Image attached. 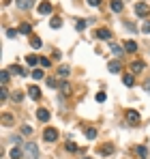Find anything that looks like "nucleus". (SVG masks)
Masks as SVG:
<instances>
[{"label": "nucleus", "mask_w": 150, "mask_h": 159, "mask_svg": "<svg viewBox=\"0 0 150 159\" xmlns=\"http://www.w3.org/2000/svg\"><path fill=\"white\" fill-rule=\"evenodd\" d=\"M24 159H39V148L34 142H26L24 144Z\"/></svg>", "instance_id": "1"}, {"label": "nucleus", "mask_w": 150, "mask_h": 159, "mask_svg": "<svg viewBox=\"0 0 150 159\" xmlns=\"http://www.w3.org/2000/svg\"><path fill=\"white\" fill-rule=\"evenodd\" d=\"M135 13H137L139 17H148V13H150V7L146 4V2H137V4H135Z\"/></svg>", "instance_id": "2"}, {"label": "nucleus", "mask_w": 150, "mask_h": 159, "mask_svg": "<svg viewBox=\"0 0 150 159\" xmlns=\"http://www.w3.org/2000/svg\"><path fill=\"white\" fill-rule=\"evenodd\" d=\"M43 138H45V142H56V140H58V131H56L54 127H47V129L43 131Z\"/></svg>", "instance_id": "3"}, {"label": "nucleus", "mask_w": 150, "mask_h": 159, "mask_svg": "<svg viewBox=\"0 0 150 159\" xmlns=\"http://www.w3.org/2000/svg\"><path fill=\"white\" fill-rule=\"evenodd\" d=\"M97 39L109 41V39H112V30H109V28H99V30H97Z\"/></svg>", "instance_id": "4"}, {"label": "nucleus", "mask_w": 150, "mask_h": 159, "mask_svg": "<svg viewBox=\"0 0 150 159\" xmlns=\"http://www.w3.org/2000/svg\"><path fill=\"white\" fill-rule=\"evenodd\" d=\"M114 151H116V148H114V144H112V142H105L103 146H99V153H101V155H105V157H107V155H112Z\"/></svg>", "instance_id": "5"}, {"label": "nucleus", "mask_w": 150, "mask_h": 159, "mask_svg": "<svg viewBox=\"0 0 150 159\" xmlns=\"http://www.w3.org/2000/svg\"><path fill=\"white\" fill-rule=\"evenodd\" d=\"M26 90H28V97H30L32 101H37V99L41 97V90H39V86H28Z\"/></svg>", "instance_id": "6"}, {"label": "nucleus", "mask_w": 150, "mask_h": 159, "mask_svg": "<svg viewBox=\"0 0 150 159\" xmlns=\"http://www.w3.org/2000/svg\"><path fill=\"white\" fill-rule=\"evenodd\" d=\"M51 9H54L51 2H41V4H39V13H41V15H50Z\"/></svg>", "instance_id": "7"}, {"label": "nucleus", "mask_w": 150, "mask_h": 159, "mask_svg": "<svg viewBox=\"0 0 150 159\" xmlns=\"http://www.w3.org/2000/svg\"><path fill=\"white\" fill-rule=\"evenodd\" d=\"M144 69H146L144 60H133V62H131V71H133V73H139V71H144Z\"/></svg>", "instance_id": "8"}, {"label": "nucleus", "mask_w": 150, "mask_h": 159, "mask_svg": "<svg viewBox=\"0 0 150 159\" xmlns=\"http://www.w3.org/2000/svg\"><path fill=\"white\" fill-rule=\"evenodd\" d=\"M37 118H39L41 123H47V120H50V112H47L45 107H39V110H37Z\"/></svg>", "instance_id": "9"}, {"label": "nucleus", "mask_w": 150, "mask_h": 159, "mask_svg": "<svg viewBox=\"0 0 150 159\" xmlns=\"http://www.w3.org/2000/svg\"><path fill=\"white\" fill-rule=\"evenodd\" d=\"M109 7H112V11H114V13H120V11L125 9L122 0H112V2H109Z\"/></svg>", "instance_id": "10"}, {"label": "nucleus", "mask_w": 150, "mask_h": 159, "mask_svg": "<svg viewBox=\"0 0 150 159\" xmlns=\"http://www.w3.org/2000/svg\"><path fill=\"white\" fill-rule=\"evenodd\" d=\"M109 50H112V54H116V56H122V52H125V48L122 45H118V43H109Z\"/></svg>", "instance_id": "11"}, {"label": "nucleus", "mask_w": 150, "mask_h": 159, "mask_svg": "<svg viewBox=\"0 0 150 159\" xmlns=\"http://www.w3.org/2000/svg\"><path fill=\"white\" fill-rule=\"evenodd\" d=\"M107 69H109V73H120V60H112L107 65Z\"/></svg>", "instance_id": "12"}, {"label": "nucleus", "mask_w": 150, "mask_h": 159, "mask_svg": "<svg viewBox=\"0 0 150 159\" xmlns=\"http://www.w3.org/2000/svg\"><path fill=\"white\" fill-rule=\"evenodd\" d=\"M126 120H129V123H139V114H137L135 110H129V112H126Z\"/></svg>", "instance_id": "13"}, {"label": "nucleus", "mask_w": 150, "mask_h": 159, "mask_svg": "<svg viewBox=\"0 0 150 159\" xmlns=\"http://www.w3.org/2000/svg\"><path fill=\"white\" fill-rule=\"evenodd\" d=\"M22 157H24V151L20 146H13L11 148V159H22Z\"/></svg>", "instance_id": "14"}, {"label": "nucleus", "mask_w": 150, "mask_h": 159, "mask_svg": "<svg viewBox=\"0 0 150 159\" xmlns=\"http://www.w3.org/2000/svg\"><path fill=\"white\" fill-rule=\"evenodd\" d=\"M135 153H137V157H139V159L148 157V148H146V146H135Z\"/></svg>", "instance_id": "15"}, {"label": "nucleus", "mask_w": 150, "mask_h": 159, "mask_svg": "<svg viewBox=\"0 0 150 159\" xmlns=\"http://www.w3.org/2000/svg\"><path fill=\"white\" fill-rule=\"evenodd\" d=\"M15 4H17V9H22V11H26V9H30L32 0H15Z\"/></svg>", "instance_id": "16"}, {"label": "nucleus", "mask_w": 150, "mask_h": 159, "mask_svg": "<svg viewBox=\"0 0 150 159\" xmlns=\"http://www.w3.org/2000/svg\"><path fill=\"white\" fill-rule=\"evenodd\" d=\"M125 50H126V52H131V54L137 52V43H135V41H126V43H125Z\"/></svg>", "instance_id": "17"}, {"label": "nucleus", "mask_w": 150, "mask_h": 159, "mask_svg": "<svg viewBox=\"0 0 150 159\" xmlns=\"http://www.w3.org/2000/svg\"><path fill=\"white\" fill-rule=\"evenodd\" d=\"M30 43H32V50H41V45H43V41H41V39H37V37H32V39H30Z\"/></svg>", "instance_id": "18"}, {"label": "nucleus", "mask_w": 150, "mask_h": 159, "mask_svg": "<svg viewBox=\"0 0 150 159\" xmlns=\"http://www.w3.org/2000/svg\"><path fill=\"white\" fill-rule=\"evenodd\" d=\"M9 71H11V73H15V75H26V73H24V69H22L20 65H13V67H11Z\"/></svg>", "instance_id": "19"}, {"label": "nucleus", "mask_w": 150, "mask_h": 159, "mask_svg": "<svg viewBox=\"0 0 150 159\" xmlns=\"http://www.w3.org/2000/svg\"><path fill=\"white\" fill-rule=\"evenodd\" d=\"M39 60H41V58H39V56H26V62H28V65H30V67H34V65H37V62H39Z\"/></svg>", "instance_id": "20"}, {"label": "nucleus", "mask_w": 150, "mask_h": 159, "mask_svg": "<svg viewBox=\"0 0 150 159\" xmlns=\"http://www.w3.org/2000/svg\"><path fill=\"white\" fill-rule=\"evenodd\" d=\"M69 73H71V69H69V67H64V65H62V67L58 69V75H60V78H67Z\"/></svg>", "instance_id": "21"}, {"label": "nucleus", "mask_w": 150, "mask_h": 159, "mask_svg": "<svg viewBox=\"0 0 150 159\" xmlns=\"http://www.w3.org/2000/svg\"><path fill=\"white\" fill-rule=\"evenodd\" d=\"M50 26L51 28H60V26H62V20H60V17H51V20H50Z\"/></svg>", "instance_id": "22"}, {"label": "nucleus", "mask_w": 150, "mask_h": 159, "mask_svg": "<svg viewBox=\"0 0 150 159\" xmlns=\"http://www.w3.org/2000/svg\"><path fill=\"white\" fill-rule=\"evenodd\" d=\"M122 82H125V86H133V73H125Z\"/></svg>", "instance_id": "23"}, {"label": "nucleus", "mask_w": 150, "mask_h": 159, "mask_svg": "<svg viewBox=\"0 0 150 159\" xmlns=\"http://www.w3.org/2000/svg\"><path fill=\"white\" fill-rule=\"evenodd\" d=\"M86 138H88V140H95V138H97V129L88 127V129H86Z\"/></svg>", "instance_id": "24"}, {"label": "nucleus", "mask_w": 150, "mask_h": 159, "mask_svg": "<svg viewBox=\"0 0 150 159\" xmlns=\"http://www.w3.org/2000/svg\"><path fill=\"white\" fill-rule=\"evenodd\" d=\"M9 73H11V71H2V73H0V82H2V86H7V82H9Z\"/></svg>", "instance_id": "25"}, {"label": "nucleus", "mask_w": 150, "mask_h": 159, "mask_svg": "<svg viewBox=\"0 0 150 159\" xmlns=\"http://www.w3.org/2000/svg\"><path fill=\"white\" fill-rule=\"evenodd\" d=\"M32 78L41 80V78H43V69H32Z\"/></svg>", "instance_id": "26"}, {"label": "nucleus", "mask_w": 150, "mask_h": 159, "mask_svg": "<svg viewBox=\"0 0 150 159\" xmlns=\"http://www.w3.org/2000/svg\"><path fill=\"white\" fill-rule=\"evenodd\" d=\"M30 30H32V26H30V24H28V22H26V24H22V26H20V32H24V34H28V32H30Z\"/></svg>", "instance_id": "27"}, {"label": "nucleus", "mask_w": 150, "mask_h": 159, "mask_svg": "<svg viewBox=\"0 0 150 159\" xmlns=\"http://www.w3.org/2000/svg\"><path fill=\"white\" fill-rule=\"evenodd\" d=\"M60 90H62L64 95H69V93H71V86H69L67 82H62V84H60Z\"/></svg>", "instance_id": "28"}, {"label": "nucleus", "mask_w": 150, "mask_h": 159, "mask_svg": "<svg viewBox=\"0 0 150 159\" xmlns=\"http://www.w3.org/2000/svg\"><path fill=\"white\" fill-rule=\"evenodd\" d=\"M2 123H4V125H11V123H13V116H11V114H2Z\"/></svg>", "instance_id": "29"}, {"label": "nucleus", "mask_w": 150, "mask_h": 159, "mask_svg": "<svg viewBox=\"0 0 150 159\" xmlns=\"http://www.w3.org/2000/svg\"><path fill=\"white\" fill-rule=\"evenodd\" d=\"M47 86H51V88L58 86V88H60V84H58V80H56V78H47Z\"/></svg>", "instance_id": "30"}, {"label": "nucleus", "mask_w": 150, "mask_h": 159, "mask_svg": "<svg viewBox=\"0 0 150 159\" xmlns=\"http://www.w3.org/2000/svg\"><path fill=\"white\" fill-rule=\"evenodd\" d=\"M39 65H41V67H50V65H51V60H50V58H45V56H43V58L39 60Z\"/></svg>", "instance_id": "31"}, {"label": "nucleus", "mask_w": 150, "mask_h": 159, "mask_svg": "<svg viewBox=\"0 0 150 159\" xmlns=\"http://www.w3.org/2000/svg\"><path fill=\"white\" fill-rule=\"evenodd\" d=\"M95 99H97L99 103H103V101L107 99V95H105V93H97V97H95Z\"/></svg>", "instance_id": "32"}, {"label": "nucleus", "mask_w": 150, "mask_h": 159, "mask_svg": "<svg viewBox=\"0 0 150 159\" xmlns=\"http://www.w3.org/2000/svg\"><path fill=\"white\" fill-rule=\"evenodd\" d=\"M67 151H69V153H75V151H77L75 142H67Z\"/></svg>", "instance_id": "33"}, {"label": "nucleus", "mask_w": 150, "mask_h": 159, "mask_svg": "<svg viewBox=\"0 0 150 159\" xmlns=\"http://www.w3.org/2000/svg\"><path fill=\"white\" fill-rule=\"evenodd\" d=\"M7 97H9V93H7V86H2V90H0V99H2V101H7Z\"/></svg>", "instance_id": "34"}, {"label": "nucleus", "mask_w": 150, "mask_h": 159, "mask_svg": "<svg viewBox=\"0 0 150 159\" xmlns=\"http://www.w3.org/2000/svg\"><path fill=\"white\" fill-rule=\"evenodd\" d=\"M75 28H77V30H84V28H86V22H84V20H77Z\"/></svg>", "instance_id": "35"}, {"label": "nucleus", "mask_w": 150, "mask_h": 159, "mask_svg": "<svg viewBox=\"0 0 150 159\" xmlns=\"http://www.w3.org/2000/svg\"><path fill=\"white\" fill-rule=\"evenodd\" d=\"M13 142H15V146H24L26 142H22V138H20V135H15V138H13Z\"/></svg>", "instance_id": "36"}, {"label": "nucleus", "mask_w": 150, "mask_h": 159, "mask_svg": "<svg viewBox=\"0 0 150 159\" xmlns=\"http://www.w3.org/2000/svg\"><path fill=\"white\" fill-rule=\"evenodd\" d=\"M22 133L30 135V133H32V127H30V125H24V127H22Z\"/></svg>", "instance_id": "37"}, {"label": "nucleus", "mask_w": 150, "mask_h": 159, "mask_svg": "<svg viewBox=\"0 0 150 159\" xmlns=\"http://www.w3.org/2000/svg\"><path fill=\"white\" fill-rule=\"evenodd\" d=\"M7 37H11V39H13V37H17V30H13V28H9V30H7Z\"/></svg>", "instance_id": "38"}, {"label": "nucleus", "mask_w": 150, "mask_h": 159, "mask_svg": "<svg viewBox=\"0 0 150 159\" xmlns=\"http://www.w3.org/2000/svg\"><path fill=\"white\" fill-rule=\"evenodd\" d=\"M142 32H150V22H146V24L142 26Z\"/></svg>", "instance_id": "39"}, {"label": "nucleus", "mask_w": 150, "mask_h": 159, "mask_svg": "<svg viewBox=\"0 0 150 159\" xmlns=\"http://www.w3.org/2000/svg\"><path fill=\"white\" fill-rule=\"evenodd\" d=\"M88 4H90V7H99L101 0H88Z\"/></svg>", "instance_id": "40"}, {"label": "nucleus", "mask_w": 150, "mask_h": 159, "mask_svg": "<svg viewBox=\"0 0 150 159\" xmlns=\"http://www.w3.org/2000/svg\"><path fill=\"white\" fill-rule=\"evenodd\" d=\"M144 90H146V93H150V80H146V82H144Z\"/></svg>", "instance_id": "41"}, {"label": "nucleus", "mask_w": 150, "mask_h": 159, "mask_svg": "<svg viewBox=\"0 0 150 159\" xmlns=\"http://www.w3.org/2000/svg\"><path fill=\"white\" fill-rule=\"evenodd\" d=\"M13 101H17V103H20V101H22V95H20V93H15V95H13Z\"/></svg>", "instance_id": "42"}, {"label": "nucleus", "mask_w": 150, "mask_h": 159, "mask_svg": "<svg viewBox=\"0 0 150 159\" xmlns=\"http://www.w3.org/2000/svg\"><path fill=\"white\" fill-rule=\"evenodd\" d=\"M2 2H11V0H2Z\"/></svg>", "instance_id": "43"}, {"label": "nucleus", "mask_w": 150, "mask_h": 159, "mask_svg": "<svg viewBox=\"0 0 150 159\" xmlns=\"http://www.w3.org/2000/svg\"><path fill=\"white\" fill-rule=\"evenodd\" d=\"M86 159H88V157H86Z\"/></svg>", "instance_id": "44"}]
</instances>
